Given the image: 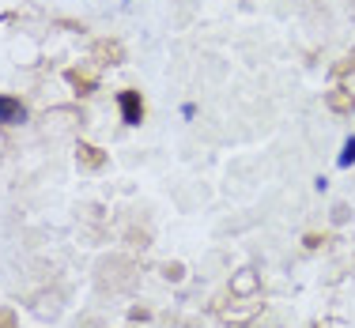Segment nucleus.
<instances>
[{"label": "nucleus", "mask_w": 355, "mask_h": 328, "mask_svg": "<svg viewBox=\"0 0 355 328\" xmlns=\"http://www.w3.org/2000/svg\"><path fill=\"white\" fill-rule=\"evenodd\" d=\"M117 109H121V121L125 125H140L144 121V98H140V91H121V95H117Z\"/></svg>", "instance_id": "1"}, {"label": "nucleus", "mask_w": 355, "mask_h": 328, "mask_svg": "<svg viewBox=\"0 0 355 328\" xmlns=\"http://www.w3.org/2000/svg\"><path fill=\"white\" fill-rule=\"evenodd\" d=\"M23 121H27V106L19 98L0 95V125H23Z\"/></svg>", "instance_id": "2"}, {"label": "nucleus", "mask_w": 355, "mask_h": 328, "mask_svg": "<svg viewBox=\"0 0 355 328\" xmlns=\"http://www.w3.org/2000/svg\"><path fill=\"white\" fill-rule=\"evenodd\" d=\"M336 166H340V170H348V166H355V136L344 140V151L336 155Z\"/></svg>", "instance_id": "3"}, {"label": "nucleus", "mask_w": 355, "mask_h": 328, "mask_svg": "<svg viewBox=\"0 0 355 328\" xmlns=\"http://www.w3.org/2000/svg\"><path fill=\"white\" fill-rule=\"evenodd\" d=\"M80 158L87 166H103V155H98V147H91V144H80Z\"/></svg>", "instance_id": "4"}]
</instances>
